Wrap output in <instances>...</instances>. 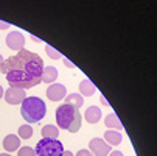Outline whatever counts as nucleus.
<instances>
[{
    "instance_id": "nucleus-1",
    "label": "nucleus",
    "mask_w": 157,
    "mask_h": 156,
    "mask_svg": "<svg viewBox=\"0 0 157 156\" xmlns=\"http://www.w3.org/2000/svg\"><path fill=\"white\" fill-rule=\"evenodd\" d=\"M0 72L5 74L10 87L25 91L42 83L44 61L37 53L22 49L14 56H10L3 61Z\"/></svg>"
},
{
    "instance_id": "nucleus-2",
    "label": "nucleus",
    "mask_w": 157,
    "mask_h": 156,
    "mask_svg": "<svg viewBox=\"0 0 157 156\" xmlns=\"http://www.w3.org/2000/svg\"><path fill=\"white\" fill-rule=\"evenodd\" d=\"M56 122H58V128L70 131V133H78L81 128V113L79 109L70 106V105H59L56 109Z\"/></svg>"
},
{
    "instance_id": "nucleus-3",
    "label": "nucleus",
    "mask_w": 157,
    "mask_h": 156,
    "mask_svg": "<svg viewBox=\"0 0 157 156\" xmlns=\"http://www.w3.org/2000/svg\"><path fill=\"white\" fill-rule=\"evenodd\" d=\"M20 113H22V117H24L25 122L30 123H37L40 122L47 114V105L42 98L39 97H25V100L22 102V106H20Z\"/></svg>"
},
{
    "instance_id": "nucleus-4",
    "label": "nucleus",
    "mask_w": 157,
    "mask_h": 156,
    "mask_svg": "<svg viewBox=\"0 0 157 156\" xmlns=\"http://www.w3.org/2000/svg\"><path fill=\"white\" fill-rule=\"evenodd\" d=\"M36 156H62L64 145L58 139H45L42 138L36 144Z\"/></svg>"
},
{
    "instance_id": "nucleus-5",
    "label": "nucleus",
    "mask_w": 157,
    "mask_h": 156,
    "mask_svg": "<svg viewBox=\"0 0 157 156\" xmlns=\"http://www.w3.org/2000/svg\"><path fill=\"white\" fill-rule=\"evenodd\" d=\"M89 151H90L94 156H107L112 151V147L107 145L103 139L94 138L90 142H89Z\"/></svg>"
},
{
    "instance_id": "nucleus-6",
    "label": "nucleus",
    "mask_w": 157,
    "mask_h": 156,
    "mask_svg": "<svg viewBox=\"0 0 157 156\" xmlns=\"http://www.w3.org/2000/svg\"><path fill=\"white\" fill-rule=\"evenodd\" d=\"M27 94L24 89H17V87H8L5 94H3V98L8 105H19L25 100Z\"/></svg>"
},
{
    "instance_id": "nucleus-7",
    "label": "nucleus",
    "mask_w": 157,
    "mask_h": 156,
    "mask_svg": "<svg viewBox=\"0 0 157 156\" xmlns=\"http://www.w3.org/2000/svg\"><path fill=\"white\" fill-rule=\"evenodd\" d=\"M25 46V36L20 31H11L10 34H6V47L11 50H22Z\"/></svg>"
},
{
    "instance_id": "nucleus-8",
    "label": "nucleus",
    "mask_w": 157,
    "mask_h": 156,
    "mask_svg": "<svg viewBox=\"0 0 157 156\" xmlns=\"http://www.w3.org/2000/svg\"><path fill=\"white\" fill-rule=\"evenodd\" d=\"M65 95H67V89H65L64 84L53 83V84H50L48 89H47V97H48V100H52V102H59V100L65 98Z\"/></svg>"
},
{
    "instance_id": "nucleus-9",
    "label": "nucleus",
    "mask_w": 157,
    "mask_h": 156,
    "mask_svg": "<svg viewBox=\"0 0 157 156\" xmlns=\"http://www.w3.org/2000/svg\"><path fill=\"white\" fill-rule=\"evenodd\" d=\"M103 141H104L107 145H110V147H115V145H120V144H121L123 134H120V131H115V130H106Z\"/></svg>"
},
{
    "instance_id": "nucleus-10",
    "label": "nucleus",
    "mask_w": 157,
    "mask_h": 156,
    "mask_svg": "<svg viewBox=\"0 0 157 156\" xmlns=\"http://www.w3.org/2000/svg\"><path fill=\"white\" fill-rule=\"evenodd\" d=\"M84 119H86V122L92 123V125L98 123L101 119V109L98 106H89L84 113Z\"/></svg>"
},
{
    "instance_id": "nucleus-11",
    "label": "nucleus",
    "mask_w": 157,
    "mask_h": 156,
    "mask_svg": "<svg viewBox=\"0 0 157 156\" xmlns=\"http://www.w3.org/2000/svg\"><path fill=\"white\" fill-rule=\"evenodd\" d=\"M58 69L53 67V66H45L44 67V72H42V81L45 84H53L56 80H58Z\"/></svg>"
},
{
    "instance_id": "nucleus-12",
    "label": "nucleus",
    "mask_w": 157,
    "mask_h": 156,
    "mask_svg": "<svg viewBox=\"0 0 157 156\" xmlns=\"http://www.w3.org/2000/svg\"><path fill=\"white\" fill-rule=\"evenodd\" d=\"M19 147H20V139H19V136H16V134H8V136L3 139V148H5L8 153L17 151Z\"/></svg>"
},
{
    "instance_id": "nucleus-13",
    "label": "nucleus",
    "mask_w": 157,
    "mask_h": 156,
    "mask_svg": "<svg viewBox=\"0 0 157 156\" xmlns=\"http://www.w3.org/2000/svg\"><path fill=\"white\" fill-rule=\"evenodd\" d=\"M104 125H106L107 130H115V131H121V130H123V123L120 122V119H118V116H117L115 113L106 116Z\"/></svg>"
},
{
    "instance_id": "nucleus-14",
    "label": "nucleus",
    "mask_w": 157,
    "mask_h": 156,
    "mask_svg": "<svg viewBox=\"0 0 157 156\" xmlns=\"http://www.w3.org/2000/svg\"><path fill=\"white\" fill-rule=\"evenodd\" d=\"M95 91H97V86H95L90 80H89V78H86V80H82V81L79 83V92H81V95L90 97V95L95 94Z\"/></svg>"
},
{
    "instance_id": "nucleus-15",
    "label": "nucleus",
    "mask_w": 157,
    "mask_h": 156,
    "mask_svg": "<svg viewBox=\"0 0 157 156\" xmlns=\"http://www.w3.org/2000/svg\"><path fill=\"white\" fill-rule=\"evenodd\" d=\"M40 133H42V138H45V139H58L59 128L55 125H45L40 130Z\"/></svg>"
},
{
    "instance_id": "nucleus-16",
    "label": "nucleus",
    "mask_w": 157,
    "mask_h": 156,
    "mask_svg": "<svg viewBox=\"0 0 157 156\" xmlns=\"http://www.w3.org/2000/svg\"><path fill=\"white\" fill-rule=\"evenodd\" d=\"M84 103V97L81 94H70V95H65V105H70L76 109H79Z\"/></svg>"
},
{
    "instance_id": "nucleus-17",
    "label": "nucleus",
    "mask_w": 157,
    "mask_h": 156,
    "mask_svg": "<svg viewBox=\"0 0 157 156\" xmlns=\"http://www.w3.org/2000/svg\"><path fill=\"white\" fill-rule=\"evenodd\" d=\"M33 136V128L31 125H22L19 126V139H30Z\"/></svg>"
},
{
    "instance_id": "nucleus-18",
    "label": "nucleus",
    "mask_w": 157,
    "mask_h": 156,
    "mask_svg": "<svg viewBox=\"0 0 157 156\" xmlns=\"http://www.w3.org/2000/svg\"><path fill=\"white\" fill-rule=\"evenodd\" d=\"M17 156H36V151H34V148L25 145V147H20L17 150Z\"/></svg>"
},
{
    "instance_id": "nucleus-19",
    "label": "nucleus",
    "mask_w": 157,
    "mask_h": 156,
    "mask_svg": "<svg viewBox=\"0 0 157 156\" xmlns=\"http://www.w3.org/2000/svg\"><path fill=\"white\" fill-rule=\"evenodd\" d=\"M45 52H47V55H48L52 59H55V61H58V59H62V55H61L58 50H55L52 46H45Z\"/></svg>"
},
{
    "instance_id": "nucleus-20",
    "label": "nucleus",
    "mask_w": 157,
    "mask_h": 156,
    "mask_svg": "<svg viewBox=\"0 0 157 156\" xmlns=\"http://www.w3.org/2000/svg\"><path fill=\"white\" fill-rule=\"evenodd\" d=\"M75 156H94V154H92L90 151H89V150H79Z\"/></svg>"
},
{
    "instance_id": "nucleus-21",
    "label": "nucleus",
    "mask_w": 157,
    "mask_h": 156,
    "mask_svg": "<svg viewBox=\"0 0 157 156\" xmlns=\"http://www.w3.org/2000/svg\"><path fill=\"white\" fill-rule=\"evenodd\" d=\"M62 62L67 66V67H70V69H73L75 67V64L72 62V61H69V59H67V58H62Z\"/></svg>"
},
{
    "instance_id": "nucleus-22",
    "label": "nucleus",
    "mask_w": 157,
    "mask_h": 156,
    "mask_svg": "<svg viewBox=\"0 0 157 156\" xmlns=\"http://www.w3.org/2000/svg\"><path fill=\"white\" fill-rule=\"evenodd\" d=\"M10 28V24L5 20H0V30H8Z\"/></svg>"
},
{
    "instance_id": "nucleus-23",
    "label": "nucleus",
    "mask_w": 157,
    "mask_h": 156,
    "mask_svg": "<svg viewBox=\"0 0 157 156\" xmlns=\"http://www.w3.org/2000/svg\"><path fill=\"white\" fill-rule=\"evenodd\" d=\"M107 156H124V154H123L121 151H117V150H115V151H110Z\"/></svg>"
},
{
    "instance_id": "nucleus-24",
    "label": "nucleus",
    "mask_w": 157,
    "mask_h": 156,
    "mask_svg": "<svg viewBox=\"0 0 157 156\" xmlns=\"http://www.w3.org/2000/svg\"><path fill=\"white\" fill-rule=\"evenodd\" d=\"M62 156H75V154H73L72 151H65V150H64V153H62Z\"/></svg>"
},
{
    "instance_id": "nucleus-25",
    "label": "nucleus",
    "mask_w": 157,
    "mask_h": 156,
    "mask_svg": "<svg viewBox=\"0 0 157 156\" xmlns=\"http://www.w3.org/2000/svg\"><path fill=\"white\" fill-rule=\"evenodd\" d=\"M100 100H101V103H103V105H106V106H109V103H107V100H106L104 97H101Z\"/></svg>"
},
{
    "instance_id": "nucleus-26",
    "label": "nucleus",
    "mask_w": 157,
    "mask_h": 156,
    "mask_svg": "<svg viewBox=\"0 0 157 156\" xmlns=\"http://www.w3.org/2000/svg\"><path fill=\"white\" fill-rule=\"evenodd\" d=\"M3 94H5V91H3V87H2V86H0V98H2V97H3Z\"/></svg>"
},
{
    "instance_id": "nucleus-27",
    "label": "nucleus",
    "mask_w": 157,
    "mask_h": 156,
    "mask_svg": "<svg viewBox=\"0 0 157 156\" xmlns=\"http://www.w3.org/2000/svg\"><path fill=\"white\" fill-rule=\"evenodd\" d=\"M3 61H5V59H3V56L0 55V69H2V64H3Z\"/></svg>"
},
{
    "instance_id": "nucleus-28",
    "label": "nucleus",
    "mask_w": 157,
    "mask_h": 156,
    "mask_svg": "<svg viewBox=\"0 0 157 156\" xmlns=\"http://www.w3.org/2000/svg\"><path fill=\"white\" fill-rule=\"evenodd\" d=\"M0 156H11V154H10V153H2Z\"/></svg>"
}]
</instances>
